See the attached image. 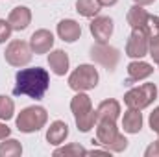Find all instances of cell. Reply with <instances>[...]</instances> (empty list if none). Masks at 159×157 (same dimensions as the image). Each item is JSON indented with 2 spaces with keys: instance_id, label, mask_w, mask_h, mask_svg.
<instances>
[{
  "instance_id": "6da1fadb",
  "label": "cell",
  "mask_w": 159,
  "mask_h": 157,
  "mask_svg": "<svg viewBox=\"0 0 159 157\" xmlns=\"http://www.w3.org/2000/svg\"><path fill=\"white\" fill-rule=\"evenodd\" d=\"M50 87V74L43 67H30L20 69L15 74V96H28L34 100H41Z\"/></svg>"
},
{
  "instance_id": "7a4b0ae2",
  "label": "cell",
  "mask_w": 159,
  "mask_h": 157,
  "mask_svg": "<svg viewBox=\"0 0 159 157\" xmlns=\"http://www.w3.org/2000/svg\"><path fill=\"white\" fill-rule=\"evenodd\" d=\"M96 144L107 148L111 154H122L128 148V139L120 133L115 120H96Z\"/></svg>"
},
{
  "instance_id": "3957f363",
  "label": "cell",
  "mask_w": 159,
  "mask_h": 157,
  "mask_svg": "<svg viewBox=\"0 0 159 157\" xmlns=\"http://www.w3.org/2000/svg\"><path fill=\"white\" fill-rule=\"evenodd\" d=\"M70 111H72V117H74L78 131L89 133L96 126V109L93 107V102L85 92H76L72 96Z\"/></svg>"
},
{
  "instance_id": "277c9868",
  "label": "cell",
  "mask_w": 159,
  "mask_h": 157,
  "mask_svg": "<svg viewBox=\"0 0 159 157\" xmlns=\"http://www.w3.org/2000/svg\"><path fill=\"white\" fill-rule=\"evenodd\" d=\"M48 122V113L43 105H28L17 117L15 124L20 133H37Z\"/></svg>"
},
{
  "instance_id": "5b68a950",
  "label": "cell",
  "mask_w": 159,
  "mask_h": 157,
  "mask_svg": "<svg viewBox=\"0 0 159 157\" xmlns=\"http://www.w3.org/2000/svg\"><path fill=\"white\" fill-rule=\"evenodd\" d=\"M100 81V74L96 70L94 65H89V63H81L78 65L70 74H69V87L74 91V92H85V91H91L98 85Z\"/></svg>"
},
{
  "instance_id": "8992f818",
  "label": "cell",
  "mask_w": 159,
  "mask_h": 157,
  "mask_svg": "<svg viewBox=\"0 0 159 157\" xmlns=\"http://www.w3.org/2000/svg\"><path fill=\"white\" fill-rule=\"evenodd\" d=\"M157 100V87L156 83H143L139 87H131L124 94V104L126 107L131 109H146Z\"/></svg>"
},
{
  "instance_id": "52a82bcc",
  "label": "cell",
  "mask_w": 159,
  "mask_h": 157,
  "mask_svg": "<svg viewBox=\"0 0 159 157\" xmlns=\"http://www.w3.org/2000/svg\"><path fill=\"white\" fill-rule=\"evenodd\" d=\"M32 57H34V52H32L30 43L20 41V39L9 41V44L6 46V52H4L6 63L15 67V69H22V67L30 65Z\"/></svg>"
},
{
  "instance_id": "ba28073f",
  "label": "cell",
  "mask_w": 159,
  "mask_h": 157,
  "mask_svg": "<svg viewBox=\"0 0 159 157\" xmlns=\"http://www.w3.org/2000/svg\"><path fill=\"white\" fill-rule=\"evenodd\" d=\"M148 44H150V37L146 34L144 28H133L129 37L126 41V56L131 59H143L144 56H148Z\"/></svg>"
},
{
  "instance_id": "9c48e42d",
  "label": "cell",
  "mask_w": 159,
  "mask_h": 157,
  "mask_svg": "<svg viewBox=\"0 0 159 157\" xmlns=\"http://www.w3.org/2000/svg\"><path fill=\"white\" fill-rule=\"evenodd\" d=\"M91 59L107 70H115L117 63L120 59V52L115 46H109V43H96L91 48Z\"/></svg>"
},
{
  "instance_id": "30bf717a",
  "label": "cell",
  "mask_w": 159,
  "mask_h": 157,
  "mask_svg": "<svg viewBox=\"0 0 159 157\" xmlns=\"http://www.w3.org/2000/svg\"><path fill=\"white\" fill-rule=\"evenodd\" d=\"M113 30H115L113 19L106 17V15H96L89 24V32L96 43H109L111 35H113Z\"/></svg>"
},
{
  "instance_id": "8fae6325",
  "label": "cell",
  "mask_w": 159,
  "mask_h": 157,
  "mask_svg": "<svg viewBox=\"0 0 159 157\" xmlns=\"http://www.w3.org/2000/svg\"><path fill=\"white\" fill-rule=\"evenodd\" d=\"M54 34L50 30H35L30 37V46H32V52L35 56H41V54H48L52 48H54Z\"/></svg>"
},
{
  "instance_id": "7c38bea8",
  "label": "cell",
  "mask_w": 159,
  "mask_h": 157,
  "mask_svg": "<svg viewBox=\"0 0 159 157\" xmlns=\"http://www.w3.org/2000/svg\"><path fill=\"white\" fill-rule=\"evenodd\" d=\"M126 70H128V79H126L128 85H131V83H135V81L148 79L154 74V67H152L150 63L143 61V59H133V61L126 67Z\"/></svg>"
},
{
  "instance_id": "4fadbf2b",
  "label": "cell",
  "mask_w": 159,
  "mask_h": 157,
  "mask_svg": "<svg viewBox=\"0 0 159 157\" xmlns=\"http://www.w3.org/2000/svg\"><path fill=\"white\" fill-rule=\"evenodd\" d=\"M7 22L11 24L13 32H24L32 24V9L26 6H17L9 11Z\"/></svg>"
},
{
  "instance_id": "5bb4252c",
  "label": "cell",
  "mask_w": 159,
  "mask_h": 157,
  "mask_svg": "<svg viewBox=\"0 0 159 157\" xmlns=\"http://www.w3.org/2000/svg\"><path fill=\"white\" fill-rule=\"evenodd\" d=\"M46 61H48L50 70H52L56 76H65V74L69 72V69H70V59H69V54H67L65 50H59V48L50 50V52H48Z\"/></svg>"
},
{
  "instance_id": "9a60e30c",
  "label": "cell",
  "mask_w": 159,
  "mask_h": 157,
  "mask_svg": "<svg viewBox=\"0 0 159 157\" xmlns=\"http://www.w3.org/2000/svg\"><path fill=\"white\" fill-rule=\"evenodd\" d=\"M56 32H57V37L63 43H76L81 37V26H80L78 20H74V19L59 20Z\"/></svg>"
},
{
  "instance_id": "2e32d148",
  "label": "cell",
  "mask_w": 159,
  "mask_h": 157,
  "mask_svg": "<svg viewBox=\"0 0 159 157\" xmlns=\"http://www.w3.org/2000/svg\"><path fill=\"white\" fill-rule=\"evenodd\" d=\"M69 137V126L63 120H54L46 128V142L52 146H61Z\"/></svg>"
},
{
  "instance_id": "e0dca14e",
  "label": "cell",
  "mask_w": 159,
  "mask_h": 157,
  "mask_svg": "<svg viewBox=\"0 0 159 157\" xmlns=\"http://www.w3.org/2000/svg\"><path fill=\"white\" fill-rule=\"evenodd\" d=\"M120 102L115 98L102 100L96 107V120H119L120 117Z\"/></svg>"
},
{
  "instance_id": "ac0fdd59",
  "label": "cell",
  "mask_w": 159,
  "mask_h": 157,
  "mask_svg": "<svg viewBox=\"0 0 159 157\" xmlns=\"http://www.w3.org/2000/svg\"><path fill=\"white\" fill-rule=\"evenodd\" d=\"M122 129H124V133H129V135H137L143 129V113H141V109H131V107L126 109V113L122 117Z\"/></svg>"
},
{
  "instance_id": "d6986e66",
  "label": "cell",
  "mask_w": 159,
  "mask_h": 157,
  "mask_svg": "<svg viewBox=\"0 0 159 157\" xmlns=\"http://www.w3.org/2000/svg\"><path fill=\"white\" fill-rule=\"evenodd\" d=\"M148 17H150V13L144 9V6H137V4H133V6L128 9L126 20H128V24H129L131 30H133V28H144Z\"/></svg>"
},
{
  "instance_id": "ffe728a7",
  "label": "cell",
  "mask_w": 159,
  "mask_h": 157,
  "mask_svg": "<svg viewBox=\"0 0 159 157\" xmlns=\"http://www.w3.org/2000/svg\"><path fill=\"white\" fill-rule=\"evenodd\" d=\"M102 6L98 0H76V11L85 19H94L100 13Z\"/></svg>"
},
{
  "instance_id": "44dd1931",
  "label": "cell",
  "mask_w": 159,
  "mask_h": 157,
  "mask_svg": "<svg viewBox=\"0 0 159 157\" xmlns=\"http://www.w3.org/2000/svg\"><path fill=\"white\" fill-rule=\"evenodd\" d=\"M22 155V144L17 139H4L0 142V157H19Z\"/></svg>"
},
{
  "instance_id": "7402d4cb",
  "label": "cell",
  "mask_w": 159,
  "mask_h": 157,
  "mask_svg": "<svg viewBox=\"0 0 159 157\" xmlns=\"http://www.w3.org/2000/svg\"><path fill=\"white\" fill-rule=\"evenodd\" d=\"M54 155H65V157H78V155H87V150L78 144V142H70V144H65L61 148H56L54 150Z\"/></svg>"
},
{
  "instance_id": "603a6c76",
  "label": "cell",
  "mask_w": 159,
  "mask_h": 157,
  "mask_svg": "<svg viewBox=\"0 0 159 157\" xmlns=\"http://www.w3.org/2000/svg\"><path fill=\"white\" fill-rule=\"evenodd\" d=\"M15 117V102L6 96V94H0V120L7 122Z\"/></svg>"
},
{
  "instance_id": "cb8c5ba5",
  "label": "cell",
  "mask_w": 159,
  "mask_h": 157,
  "mask_svg": "<svg viewBox=\"0 0 159 157\" xmlns=\"http://www.w3.org/2000/svg\"><path fill=\"white\" fill-rule=\"evenodd\" d=\"M144 30H146V34H148V37H150V39H152V37H159V17L150 15V17H148V20H146Z\"/></svg>"
},
{
  "instance_id": "d4e9b609",
  "label": "cell",
  "mask_w": 159,
  "mask_h": 157,
  "mask_svg": "<svg viewBox=\"0 0 159 157\" xmlns=\"http://www.w3.org/2000/svg\"><path fill=\"white\" fill-rule=\"evenodd\" d=\"M11 34H13L11 24H9L6 19H0V44H4L6 41L11 39Z\"/></svg>"
},
{
  "instance_id": "484cf974",
  "label": "cell",
  "mask_w": 159,
  "mask_h": 157,
  "mask_svg": "<svg viewBox=\"0 0 159 157\" xmlns=\"http://www.w3.org/2000/svg\"><path fill=\"white\" fill-rule=\"evenodd\" d=\"M148 56L152 57V61L159 65V37H152L148 44Z\"/></svg>"
},
{
  "instance_id": "4316f807",
  "label": "cell",
  "mask_w": 159,
  "mask_h": 157,
  "mask_svg": "<svg viewBox=\"0 0 159 157\" xmlns=\"http://www.w3.org/2000/svg\"><path fill=\"white\" fill-rule=\"evenodd\" d=\"M148 124H150V129L159 137V105L154 107V111L150 113V118H148Z\"/></svg>"
},
{
  "instance_id": "83f0119b",
  "label": "cell",
  "mask_w": 159,
  "mask_h": 157,
  "mask_svg": "<svg viewBox=\"0 0 159 157\" xmlns=\"http://www.w3.org/2000/svg\"><path fill=\"white\" fill-rule=\"evenodd\" d=\"M144 157H159V139L144 150Z\"/></svg>"
},
{
  "instance_id": "f1b7e54d",
  "label": "cell",
  "mask_w": 159,
  "mask_h": 157,
  "mask_svg": "<svg viewBox=\"0 0 159 157\" xmlns=\"http://www.w3.org/2000/svg\"><path fill=\"white\" fill-rule=\"evenodd\" d=\"M7 137H11V128H9L4 120H0V141H4V139H7Z\"/></svg>"
},
{
  "instance_id": "f546056e",
  "label": "cell",
  "mask_w": 159,
  "mask_h": 157,
  "mask_svg": "<svg viewBox=\"0 0 159 157\" xmlns=\"http://www.w3.org/2000/svg\"><path fill=\"white\" fill-rule=\"evenodd\" d=\"M98 2H100L102 7H111V6H115L119 0H98Z\"/></svg>"
},
{
  "instance_id": "4dcf8cb0",
  "label": "cell",
  "mask_w": 159,
  "mask_h": 157,
  "mask_svg": "<svg viewBox=\"0 0 159 157\" xmlns=\"http://www.w3.org/2000/svg\"><path fill=\"white\" fill-rule=\"evenodd\" d=\"M156 0H133V4H137V6H152Z\"/></svg>"
}]
</instances>
